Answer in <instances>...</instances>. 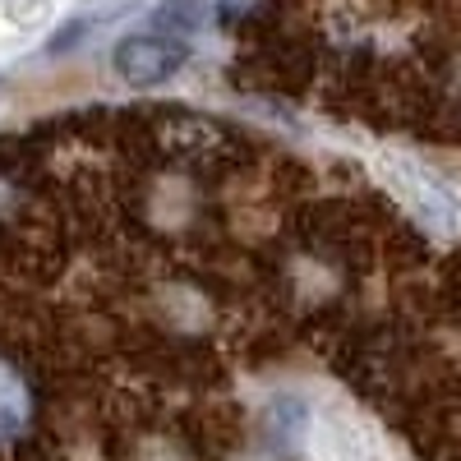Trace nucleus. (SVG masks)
Returning <instances> with one entry per match:
<instances>
[{"label":"nucleus","instance_id":"f257e3e1","mask_svg":"<svg viewBox=\"0 0 461 461\" xmlns=\"http://www.w3.org/2000/svg\"><path fill=\"white\" fill-rule=\"evenodd\" d=\"M185 60H189V42L176 32H134L111 56L115 74L134 88H158V84L176 79Z\"/></svg>","mask_w":461,"mask_h":461},{"label":"nucleus","instance_id":"39448f33","mask_svg":"<svg viewBox=\"0 0 461 461\" xmlns=\"http://www.w3.org/2000/svg\"><path fill=\"white\" fill-rule=\"evenodd\" d=\"M51 14V0H5V19L14 28H32Z\"/></svg>","mask_w":461,"mask_h":461},{"label":"nucleus","instance_id":"7ed1b4c3","mask_svg":"<svg viewBox=\"0 0 461 461\" xmlns=\"http://www.w3.org/2000/svg\"><path fill=\"white\" fill-rule=\"evenodd\" d=\"M319 461H393V456L351 420H328L319 434Z\"/></svg>","mask_w":461,"mask_h":461},{"label":"nucleus","instance_id":"f03ea898","mask_svg":"<svg viewBox=\"0 0 461 461\" xmlns=\"http://www.w3.org/2000/svg\"><path fill=\"white\" fill-rule=\"evenodd\" d=\"M393 176H397V189L411 199V208L425 217V221H438V226H452L456 217H461V199L452 194V185H443L438 176H429L425 167H411V162H402V167H393Z\"/></svg>","mask_w":461,"mask_h":461},{"label":"nucleus","instance_id":"20e7f679","mask_svg":"<svg viewBox=\"0 0 461 461\" xmlns=\"http://www.w3.org/2000/svg\"><path fill=\"white\" fill-rule=\"evenodd\" d=\"M203 19H208L203 0H162L158 14H152V23L162 32H176V37H189L194 28H203Z\"/></svg>","mask_w":461,"mask_h":461}]
</instances>
